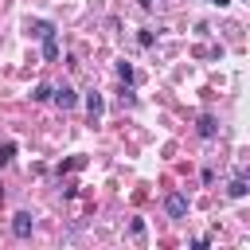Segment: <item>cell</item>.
<instances>
[{
	"label": "cell",
	"mask_w": 250,
	"mask_h": 250,
	"mask_svg": "<svg viewBox=\"0 0 250 250\" xmlns=\"http://www.w3.org/2000/svg\"><path fill=\"white\" fill-rule=\"evenodd\" d=\"M227 195H230V199H242V195H246V180H242V176H238V180H230Z\"/></svg>",
	"instance_id": "obj_6"
},
{
	"label": "cell",
	"mask_w": 250,
	"mask_h": 250,
	"mask_svg": "<svg viewBox=\"0 0 250 250\" xmlns=\"http://www.w3.org/2000/svg\"><path fill=\"white\" fill-rule=\"evenodd\" d=\"M211 4H219V8H227V4H230V0H211Z\"/></svg>",
	"instance_id": "obj_12"
},
{
	"label": "cell",
	"mask_w": 250,
	"mask_h": 250,
	"mask_svg": "<svg viewBox=\"0 0 250 250\" xmlns=\"http://www.w3.org/2000/svg\"><path fill=\"white\" fill-rule=\"evenodd\" d=\"M51 98H55V102H59V105H62V109H70V105H74V102H78V94H74V90H70V86H59V90H51Z\"/></svg>",
	"instance_id": "obj_3"
},
{
	"label": "cell",
	"mask_w": 250,
	"mask_h": 250,
	"mask_svg": "<svg viewBox=\"0 0 250 250\" xmlns=\"http://www.w3.org/2000/svg\"><path fill=\"white\" fill-rule=\"evenodd\" d=\"M43 59H47V62H55V59H59V39H55V31H47V35H43Z\"/></svg>",
	"instance_id": "obj_4"
},
{
	"label": "cell",
	"mask_w": 250,
	"mask_h": 250,
	"mask_svg": "<svg viewBox=\"0 0 250 250\" xmlns=\"http://www.w3.org/2000/svg\"><path fill=\"white\" fill-rule=\"evenodd\" d=\"M31 227H35V223H31V215H27V211H16V215H12V230H16V238H27V234H31Z\"/></svg>",
	"instance_id": "obj_2"
},
{
	"label": "cell",
	"mask_w": 250,
	"mask_h": 250,
	"mask_svg": "<svg viewBox=\"0 0 250 250\" xmlns=\"http://www.w3.org/2000/svg\"><path fill=\"white\" fill-rule=\"evenodd\" d=\"M199 133L211 137V133H215V117H203V121H199Z\"/></svg>",
	"instance_id": "obj_9"
},
{
	"label": "cell",
	"mask_w": 250,
	"mask_h": 250,
	"mask_svg": "<svg viewBox=\"0 0 250 250\" xmlns=\"http://www.w3.org/2000/svg\"><path fill=\"white\" fill-rule=\"evenodd\" d=\"M47 31H51V23H43V20H39V23H31V35H39V39H43Z\"/></svg>",
	"instance_id": "obj_10"
},
{
	"label": "cell",
	"mask_w": 250,
	"mask_h": 250,
	"mask_svg": "<svg viewBox=\"0 0 250 250\" xmlns=\"http://www.w3.org/2000/svg\"><path fill=\"white\" fill-rule=\"evenodd\" d=\"M12 156H16V145H12V141H4V145H0V164H8Z\"/></svg>",
	"instance_id": "obj_8"
},
{
	"label": "cell",
	"mask_w": 250,
	"mask_h": 250,
	"mask_svg": "<svg viewBox=\"0 0 250 250\" xmlns=\"http://www.w3.org/2000/svg\"><path fill=\"white\" fill-rule=\"evenodd\" d=\"M164 211H168L172 219H184V215H188V195H180V191H172V195L164 199Z\"/></svg>",
	"instance_id": "obj_1"
},
{
	"label": "cell",
	"mask_w": 250,
	"mask_h": 250,
	"mask_svg": "<svg viewBox=\"0 0 250 250\" xmlns=\"http://www.w3.org/2000/svg\"><path fill=\"white\" fill-rule=\"evenodd\" d=\"M86 109H90V117L98 121V117H102V109H105V102H102V94H86Z\"/></svg>",
	"instance_id": "obj_5"
},
{
	"label": "cell",
	"mask_w": 250,
	"mask_h": 250,
	"mask_svg": "<svg viewBox=\"0 0 250 250\" xmlns=\"http://www.w3.org/2000/svg\"><path fill=\"white\" fill-rule=\"evenodd\" d=\"M117 78L129 86V82H133V66H129V62H117Z\"/></svg>",
	"instance_id": "obj_7"
},
{
	"label": "cell",
	"mask_w": 250,
	"mask_h": 250,
	"mask_svg": "<svg viewBox=\"0 0 250 250\" xmlns=\"http://www.w3.org/2000/svg\"><path fill=\"white\" fill-rule=\"evenodd\" d=\"M31 98H35V102H47V98H51V86H35V94H31Z\"/></svg>",
	"instance_id": "obj_11"
}]
</instances>
